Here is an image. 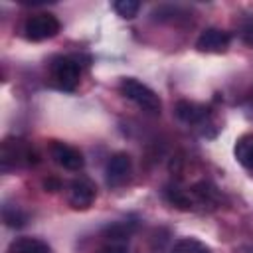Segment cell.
I'll use <instances>...</instances> for the list:
<instances>
[{"label": "cell", "mask_w": 253, "mask_h": 253, "mask_svg": "<svg viewBox=\"0 0 253 253\" xmlns=\"http://www.w3.org/2000/svg\"><path fill=\"white\" fill-rule=\"evenodd\" d=\"M121 93L128 99V101H132L134 105H138L140 109H144V111H148V113H160V109H162V101H160V97L148 87V85H144L142 81H138V79H134V77H125V79H121Z\"/></svg>", "instance_id": "6da1fadb"}, {"label": "cell", "mask_w": 253, "mask_h": 253, "mask_svg": "<svg viewBox=\"0 0 253 253\" xmlns=\"http://www.w3.org/2000/svg\"><path fill=\"white\" fill-rule=\"evenodd\" d=\"M40 162V154L20 138H6L2 142V168H16V166H32Z\"/></svg>", "instance_id": "7a4b0ae2"}, {"label": "cell", "mask_w": 253, "mask_h": 253, "mask_svg": "<svg viewBox=\"0 0 253 253\" xmlns=\"http://www.w3.org/2000/svg\"><path fill=\"white\" fill-rule=\"evenodd\" d=\"M59 28H61V24H59V20L53 14L40 12V14L30 16L24 22L22 32H24L26 40H30V42H42V40H49V38L57 36Z\"/></svg>", "instance_id": "3957f363"}, {"label": "cell", "mask_w": 253, "mask_h": 253, "mask_svg": "<svg viewBox=\"0 0 253 253\" xmlns=\"http://www.w3.org/2000/svg\"><path fill=\"white\" fill-rule=\"evenodd\" d=\"M51 75L61 91H73L81 79V67L71 57H57L51 65Z\"/></svg>", "instance_id": "277c9868"}, {"label": "cell", "mask_w": 253, "mask_h": 253, "mask_svg": "<svg viewBox=\"0 0 253 253\" xmlns=\"http://www.w3.org/2000/svg\"><path fill=\"white\" fill-rule=\"evenodd\" d=\"M97 188L89 178H77L67 188V204L73 210H87L95 202Z\"/></svg>", "instance_id": "5b68a950"}, {"label": "cell", "mask_w": 253, "mask_h": 253, "mask_svg": "<svg viewBox=\"0 0 253 253\" xmlns=\"http://www.w3.org/2000/svg\"><path fill=\"white\" fill-rule=\"evenodd\" d=\"M229 43H231V36L219 28H208L196 40L198 51L204 53H223L229 47Z\"/></svg>", "instance_id": "8992f818"}, {"label": "cell", "mask_w": 253, "mask_h": 253, "mask_svg": "<svg viewBox=\"0 0 253 253\" xmlns=\"http://www.w3.org/2000/svg\"><path fill=\"white\" fill-rule=\"evenodd\" d=\"M49 154L53 158L55 164H59L61 168L65 170H81L85 160H83V154L75 148V146H69L65 142H59V140H53L51 146H49Z\"/></svg>", "instance_id": "52a82bcc"}, {"label": "cell", "mask_w": 253, "mask_h": 253, "mask_svg": "<svg viewBox=\"0 0 253 253\" xmlns=\"http://www.w3.org/2000/svg\"><path fill=\"white\" fill-rule=\"evenodd\" d=\"M132 170V160L126 152H115L105 168V176H107V184L109 186H121L128 180Z\"/></svg>", "instance_id": "ba28073f"}, {"label": "cell", "mask_w": 253, "mask_h": 253, "mask_svg": "<svg viewBox=\"0 0 253 253\" xmlns=\"http://www.w3.org/2000/svg\"><path fill=\"white\" fill-rule=\"evenodd\" d=\"M176 117L186 125H204L208 121V107L194 103V101H178L176 103Z\"/></svg>", "instance_id": "9c48e42d"}, {"label": "cell", "mask_w": 253, "mask_h": 253, "mask_svg": "<svg viewBox=\"0 0 253 253\" xmlns=\"http://www.w3.org/2000/svg\"><path fill=\"white\" fill-rule=\"evenodd\" d=\"M233 154L243 168L253 170V132H245L235 140Z\"/></svg>", "instance_id": "30bf717a"}, {"label": "cell", "mask_w": 253, "mask_h": 253, "mask_svg": "<svg viewBox=\"0 0 253 253\" xmlns=\"http://www.w3.org/2000/svg\"><path fill=\"white\" fill-rule=\"evenodd\" d=\"M8 253H51L49 247L36 237H18L8 245Z\"/></svg>", "instance_id": "8fae6325"}, {"label": "cell", "mask_w": 253, "mask_h": 253, "mask_svg": "<svg viewBox=\"0 0 253 253\" xmlns=\"http://www.w3.org/2000/svg\"><path fill=\"white\" fill-rule=\"evenodd\" d=\"M172 253H211V249L196 237H182L174 243Z\"/></svg>", "instance_id": "7c38bea8"}, {"label": "cell", "mask_w": 253, "mask_h": 253, "mask_svg": "<svg viewBox=\"0 0 253 253\" xmlns=\"http://www.w3.org/2000/svg\"><path fill=\"white\" fill-rule=\"evenodd\" d=\"M166 198H168L170 204H174L180 210H192V206H194V200L190 198V194L180 190V188H168L166 190Z\"/></svg>", "instance_id": "4fadbf2b"}, {"label": "cell", "mask_w": 253, "mask_h": 253, "mask_svg": "<svg viewBox=\"0 0 253 253\" xmlns=\"http://www.w3.org/2000/svg\"><path fill=\"white\" fill-rule=\"evenodd\" d=\"M2 217H4V223L8 227H22L28 221V215L20 208H16V206H4Z\"/></svg>", "instance_id": "5bb4252c"}, {"label": "cell", "mask_w": 253, "mask_h": 253, "mask_svg": "<svg viewBox=\"0 0 253 253\" xmlns=\"http://www.w3.org/2000/svg\"><path fill=\"white\" fill-rule=\"evenodd\" d=\"M113 8H115V12H117L121 18L132 20V18L138 14V10H140V2H136V0H117V2L113 4Z\"/></svg>", "instance_id": "9a60e30c"}, {"label": "cell", "mask_w": 253, "mask_h": 253, "mask_svg": "<svg viewBox=\"0 0 253 253\" xmlns=\"http://www.w3.org/2000/svg\"><path fill=\"white\" fill-rule=\"evenodd\" d=\"M239 36L247 45H253V16H247L239 24Z\"/></svg>", "instance_id": "2e32d148"}, {"label": "cell", "mask_w": 253, "mask_h": 253, "mask_svg": "<svg viewBox=\"0 0 253 253\" xmlns=\"http://www.w3.org/2000/svg\"><path fill=\"white\" fill-rule=\"evenodd\" d=\"M43 186H45V190H49V192H57V190L61 188L59 180H55V178H49V180H45V182H43Z\"/></svg>", "instance_id": "e0dca14e"}, {"label": "cell", "mask_w": 253, "mask_h": 253, "mask_svg": "<svg viewBox=\"0 0 253 253\" xmlns=\"http://www.w3.org/2000/svg\"><path fill=\"white\" fill-rule=\"evenodd\" d=\"M101 253H126L123 247H119V245H111V247H107V249H103Z\"/></svg>", "instance_id": "ac0fdd59"}, {"label": "cell", "mask_w": 253, "mask_h": 253, "mask_svg": "<svg viewBox=\"0 0 253 253\" xmlns=\"http://www.w3.org/2000/svg\"><path fill=\"white\" fill-rule=\"evenodd\" d=\"M247 109H249V115L253 117V97H251V101H249V107H247Z\"/></svg>", "instance_id": "d6986e66"}, {"label": "cell", "mask_w": 253, "mask_h": 253, "mask_svg": "<svg viewBox=\"0 0 253 253\" xmlns=\"http://www.w3.org/2000/svg\"><path fill=\"white\" fill-rule=\"evenodd\" d=\"M251 253H253V249H251Z\"/></svg>", "instance_id": "ffe728a7"}]
</instances>
